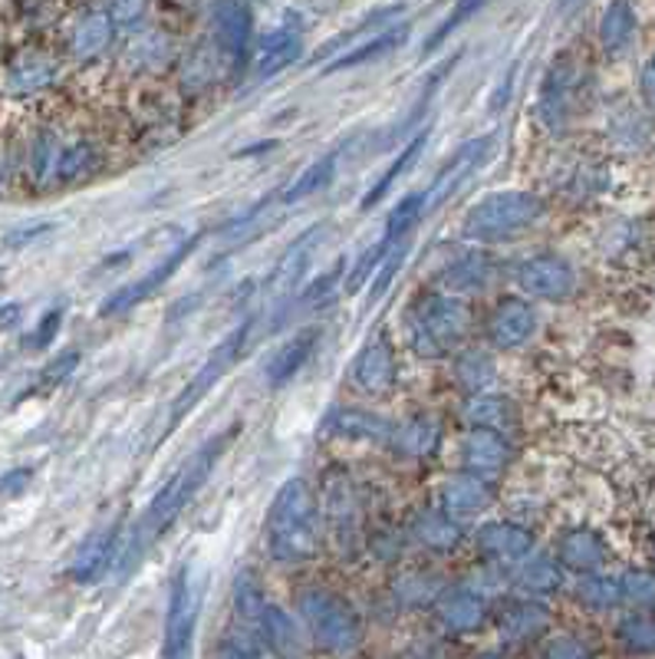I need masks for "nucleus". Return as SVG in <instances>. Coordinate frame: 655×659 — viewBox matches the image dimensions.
Returning a JSON list of instances; mask_svg holds the SVG:
<instances>
[{
  "mask_svg": "<svg viewBox=\"0 0 655 659\" xmlns=\"http://www.w3.org/2000/svg\"><path fill=\"white\" fill-rule=\"evenodd\" d=\"M234 432H238V425L228 429V432H221V435H215V439H208V442H205L188 462H182V468L155 491L152 505L145 508V515H142L139 528H135L132 548L122 554V561H135V554H139L149 541L162 538V534L182 518V511L195 501V495H198V491L205 488V482L211 478V472H215L218 458L225 455L228 442L234 439Z\"/></svg>",
  "mask_w": 655,
  "mask_h": 659,
  "instance_id": "obj_1",
  "label": "nucleus"
},
{
  "mask_svg": "<svg viewBox=\"0 0 655 659\" xmlns=\"http://www.w3.org/2000/svg\"><path fill=\"white\" fill-rule=\"evenodd\" d=\"M320 505L304 478H287L264 518V541L277 564H304L320 551Z\"/></svg>",
  "mask_w": 655,
  "mask_h": 659,
  "instance_id": "obj_2",
  "label": "nucleus"
},
{
  "mask_svg": "<svg viewBox=\"0 0 655 659\" xmlns=\"http://www.w3.org/2000/svg\"><path fill=\"white\" fill-rule=\"evenodd\" d=\"M544 212H547L544 198L531 188L491 192L468 208V215L461 222V235L474 245L514 241L517 235L531 231L544 218Z\"/></svg>",
  "mask_w": 655,
  "mask_h": 659,
  "instance_id": "obj_3",
  "label": "nucleus"
},
{
  "mask_svg": "<svg viewBox=\"0 0 655 659\" xmlns=\"http://www.w3.org/2000/svg\"><path fill=\"white\" fill-rule=\"evenodd\" d=\"M471 330V307L461 294H422L405 314L408 346L425 359H441L465 343Z\"/></svg>",
  "mask_w": 655,
  "mask_h": 659,
  "instance_id": "obj_4",
  "label": "nucleus"
},
{
  "mask_svg": "<svg viewBox=\"0 0 655 659\" xmlns=\"http://www.w3.org/2000/svg\"><path fill=\"white\" fill-rule=\"evenodd\" d=\"M297 611L310 630V637L317 640V647H324L329 653H349L359 647L362 640V627L356 611L327 587H307L297 594Z\"/></svg>",
  "mask_w": 655,
  "mask_h": 659,
  "instance_id": "obj_5",
  "label": "nucleus"
},
{
  "mask_svg": "<svg viewBox=\"0 0 655 659\" xmlns=\"http://www.w3.org/2000/svg\"><path fill=\"white\" fill-rule=\"evenodd\" d=\"M201 594H205V574L195 564H182L168 591L162 657L178 659L192 653V640H195V627L201 614Z\"/></svg>",
  "mask_w": 655,
  "mask_h": 659,
  "instance_id": "obj_6",
  "label": "nucleus"
},
{
  "mask_svg": "<svg viewBox=\"0 0 655 659\" xmlns=\"http://www.w3.org/2000/svg\"><path fill=\"white\" fill-rule=\"evenodd\" d=\"M248 333H251V321H244L241 327H234L211 353H208V359L198 366V372L188 379V386L178 392V399L172 402V412H168V429H165V435H172L175 429H178V422L221 382V376L234 366V359L241 356V349H244V343H248ZM162 435V439H165Z\"/></svg>",
  "mask_w": 655,
  "mask_h": 659,
  "instance_id": "obj_7",
  "label": "nucleus"
},
{
  "mask_svg": "<svg viewBox=\"0 0 655 659\" xmlns=\"http://www.w3.org/2000/svg\"><path fill=\"white\" fill-rule=\"evenodd\" d=\"M346 478L349 475L342 472L327 475L324 491H320V515H324V531L329 534L332 548L352 558L362 538V521H359V498Z\"/></svg>",
  "mask_w": 655,
  "mask_h": 659,
  "instance_id": "obj_8",
  "label": "nucleus"
},
{
  "mask_svg": "<svg viewBox=\"0 0 655 659\" xmlns=\"http://www.w3.org/2000/svg\"><path fill=\"white\" fill-rule=\"evenodd\" d=\"M198 248V235H192V238H185V241H178L152 271H145L139 281H132V284H125L122 291H116L102 307H99V314L102 317H112V314H122V311H129V307H135V304H142V301H149L159 288H165L172 278H175V271L188 261V255Z\"/></svg>",
  "mask_w": 655,
  "mask_h": 659,
  "instance_id": "obj_9",
  "label": "nucleus"
},
{
  "mask_svg": "<svg viewBox=\"0 0 655 659\" xmlns=\"http://www.w3.org/2000/svg\"><path fill=\"white\" fill-rule=\"evenodd\" d=\"M517 284L537 301H567L577 291V271L560 255H534L517 268Z\"/></svg>",
  "mask_w": 655,
  "mask_h": 659,
  "instance_id": "obj_10",
  "label": "nucleus"
},
{
  "mask_svg": "<svg viewBox=\"0 0 655 659\" xmlns=\"http://www.w3.org/2000/svg\"><path fill=\"white\" fill-rule=\"evenodd\" d=\"M211 33L218 43V53L241 66L248 60L251 50V36H254V17L248 0H215L211 3Z\"/></svg>",
  "mask_w": 655,
  "mask_h": 659,
  "instance_id": "obj_11",
  "label": "nucleus"
},
{
  "mask_svg": "<svg viewBox=\"0 0 655 659\" xmlns=\"http://www.w3.org/2000/svg\"><path fill=\"white\" fill-rule=\"evenodd\" d=\"M324 231H327V225L307 228V231L277 258V264H274V271H271V278H268V284H264V294H268L271 301H291V298L297 294V288H301V281H304V274H307V268H310V261H314V255H317V248H320V241H324Z\"/></svg>",
  "mask_w": 655,
  "mask_h": 659,
  "instance_id": "obj_12",
  "label": "nucleus"
},
{
  "mask_svg": "<svg viewBox=\"0 0 655 659\" xmlns=\"http://www.w3.org/2000/svg\"><path fill=\"white\" fill-rule=\"evenodd\" d=\"M349 379L365 396H385L395 386V349L385 333H375L362 343L349 366Z\"/></svg>",
  "mask_w": 655,
  "mask_h": 659,
  "instance_id": "obj_13",
  "label": "nucleus"
},
{
  "mask_svg": "<svg viewBox=\"0 0 655 659\" xmlns=\"http://www.w3.org/2000/svg\"><path fill=\"white\" fill-rule=\"evenodd\" d=\"M491 149H494V136H478V139H468L445 165H441V172L435 175V182L425 188V198H428V212L432 208H438L441 202H448L455 192H458V185L461 182H468L484 162H488V155H491Z\"/></svg>",
  "mask_w": 655,
  "mask_h": 659,
  "instance_id": "obj_14",
  "label": "nucleus"
},
{
  "mask_svg": "<svg viewBox=\"0 0 655 659\" xmlns=\"http://www.w3.org/2000/svg\"><path fill=\"white\" fill-rule=\"evenodd\" d=\"M432 611L448 637H468L481 630L488 620V601L471 587H445Z\"/></svg>",
  "mask_w": 655,
  "mask_h": 659,
  "instance_id": "obj_15",
  "label": "nucleus"
},
{
  "mask_svg": "<svg viewBox=\"0 0 655 659\" xmlns=\"http://www.w3.org/2000/svg\"><path fill=\"white\" fill-rule=\"evenodd\" d=\"M112 36H116L112 13L106 7H89V10H83L69 23V30H66V53L76 63H92V60H99L112 46Z\"/></svg>",
  "mask_w": 655,
  "mask_h": 659,
  "instance_id": "obj_16",
  "label": "nucleus"
},
{
  "mask_svg": "<svg viewBox=\"0 0 655 659\" xmlns=\"http://www.w3.org/2000/svg\"><path fill=\"white\" fill-rule=\"evenodd\" d=\"M59 79V63L46 50H20L3 69V89L10 96H36Z\"/></svg>",
  "mask_w": 655,
  "mask_h": 659,
  "instance_id": "obj_17",
  "label": "nucleus"
},
{
  "mask_svg": "<svg viewBox=\"0 0 655 659\" xmlns=\"http://www.w3.org/2000/svg\"><path fill=\"white\" fill-rule=\"evenodd\" d=\"M534 330H537V314H534L531 301H524V298L498 301L484 324L488 343L494 349H517L534 336Z\"/></svg>",
  "mask_w": 655,
  "mask_h": 659,
  "instance_id": "obj_18",
  "label": "nucleus"
},
{
  "mask_svg": "<svg viewBox=\"0 0 655 659\" xmlns=\"http://www.w3.org/2000/svg\"><path fill=\"white\" fill-rule=\"evenodd\" d=\"M474 548L491 564H521L534 551V534L514 521H488L478 528Z\"/></svg>",
  "mask_w": 655,
  "mask_h": 659,
  "instance_id": "obj_19",
  "label": "nucleus"
},
{
  "mask_svg": "<svg viewBox=\"0 0 655 659\" xmlns=\"http://www.w3.org/2000/svg\"><path fill=\"white\" fill-rule=\"evenodd\" d=\"M577 93H580V69L570 60H560L550 66L544 89H541V102H537V116L550 126L560 129L577 106Z\"/></svg>",
  "mask_w": 655,
  "mask_h": 659,
  "instance_id": "obj_20",
  "label": "nucleus"
},
{
  "mask_svg": "<svg viewBox=\"0 0 655 659\" xmlns=\"http://www.w3.org/2000/svg\"><path fill=\"white\" fill-rule=\"evenodd\" d=\"M461 462L468 472H478V475H498L507 468L511 462V442L504 439V432L498 429H478V425H468L465 439H461Z\"/></svg>",
  "mask_w": 655,
  "mask_h": 659,
  "instance_id": "obj_21",
  "label": "nucleus"
},
{
  "mask_svg": "<svg viewBox=\"0 0 655 659\" xmlns=\"http://www.w3.org/2000/svg\"><path fill=\"white\" fill-rule=\"evenodd\" d=\"M441 508L451 511V515H478L484 511L491 501H494V485L488 475H478V472H461V475H451L441 482Z\"/></svg>",
  "mask_w": 655,
  "mask_h": 659,
  "instance_id": "obj_22",
  "label": "nucleus"
},
{
  "mask_svg": "<svg viewBox=\"0 0 655 659\" xmlns=\"http://www.w3.org/2000/svg\"><path fill=\"white\" fill-rule=\"evenodd\" d=\"M99 169H102V152L96 149V142L86 136L66 139V132H63V145H59V159H56V188L89 182Z\"/></svg>",
  "mask_w": 655,
  "mask_h": 659,
  "instance_id": "obj_23",
  "label": "nucleus"
},
{
  "mask_svg": "<svg viewBox=\"0 0 655 659\" xmlns=\"http://www.w3.org/2000/svg\"><path fill=\"white\" fill-rule=\"evenodd\" d=\"M557 561L577 574L600 571L607 561V541L593 528H570L557 541Z\"/></svg>",
  "mask_w": 655,
  "mask_h": 659,
  "instance_id": "obj_24",
  "label": "nucleus"
},
{
  "mask_svg": "<svg viewBox=\"0 0 655 659\" xmlns=\"http://www.w3.org/2000/svg\"><path fill=\"white\" fill-rule=\"evenodd\" d=\"M550 627V614L544 604L537 601H514L501 611L498 617V630H501V640L507 644H534L547 634Z\"/></svg>",
  "mask_w": 655,
  "mask_h": 659,
  "instance_id": "obj_25",
  "label": "nucleus"
},
{
  "mask_svg": "<svg viewBox=\"0 0 655 659\" xmlns=\"http://www.w3.org/2000/svg\"><path fill=\"white\" fill-rule=\"evenodd\" d=\"M412 538L432 551V554H448L455 551L461 541H465V528L458 525V518L445 508H432V511H422L412 525Z\"/></svg>",
  "mask_w": 655,
  "mask_h": 659,
  "instance_id": "obj_26",
  "label": "nucleus"
},
{
  "mask_svg": "<svg viewBox=\"0 0 655 659\" xmlns=\"http://www.w3.org/2000/svg\"><path fill=\"white\" fill-rule=\"evenodd\" d=\"M317 339H320V330L310 327V330H301V333H294L284 346H277L274 349V356L268 359V382L274 386V389H281V386H287L301 369H304V363L310 359V353H314V346H317Z\"/></svg>",
  "mask_w": 655,
  "mask_h": 659,
  "instance_id": "obj_27",
  "label": "nucleus"
},
{
  "mask_svg": "<svg viewBox=\"0 0 655 659\" xmlns=\"http://www.w3.org/2000/svg\"><path fill=\"white\" fill-rule=\"evenodd\" d=\"M304 53V43L294 30H271L258 50H254V79H264V76H277L281 69L294 66Z\"/></svg>",
  "mask_w": 655,
  "mask_h": 659,
  "instance_id": "obj_28",
  "label": "nucleus"
},
{
  "mask_svg": "<svg viewBox=\"0 0 655 659\" xmlns=\"http://www.w3.org/2000/svg\"><path fill=\"white\" fill-rule=\"evenodd\" d=\"M116 541H119L116 528H102V531L89 534V538L83 541V548L76 551V558H73L69 577H73L76 584H92V581H99L102 571H106V568L112 564V558H116Z\"/></svg>",
  "mask_w": 655,
  "mask_h": 659,
  "instance_id": "obj_29",
  "label": "nucleus"
},
{
  "mask_svg": "<svg viewBox=\"0 0 655 659\" xmlns=\"http://www.w3.org/2000/svg\"><path fill=\"white\" fill-rule=\"evenodd\" d=\"M640 20L630 0H610L600 17V46L607 56H623L636 40Z\"/></svg>",
  "mask_w": 655,
  "mask_h": 659,
  "instance_id": "obj_30",
  "label": "nucleus"
},
{
  "mask_svg": "<svg viewBox=\"0 0 655 659\" xmlns=\"http://www.w3.org/2000/svg\"><path fill=\"white\" fill-rule=\"evenodd\" d=\"M408 40V23H392V26H382L372 33V40L352 46L349 53H342L339 60H332L327 66V73H339V69H352V66H362V63H372V60H382L389 53H395L402 43Z\"/></svg>",
  "mask_w": 655,
  "mask_h": 659,
  "instance_id": "obj_31",
  "label": "nucleus"
},
{
  "mask_svg": "<svg viewBox=\"0 0 655 659\" xmlns=\"http://www.w3.org/2000/svg\"><path fill=\"white\" fill-rule=\"evenodd\" d=\"M392 449L408 458H428L441 442V425L432 415H412L392 429Z\"/></svg>",
  "mask_w": 655,
  "mask_h": 659,
  "instance_id": "obj_32",
  "label": "nucleus"
},
{
  "mask_svg": "<svg viewBox=\"0 0 655 659\" xmlns=\"http://www.w3.org/2000/svg\"><path fill=\"white\" fill-rule=\"evenodd\" d=\"M392 429L382 415H372L365 409H336L327 419L329 435L339 439H362V442H389Z\"/></svg>",
  "mask_w": 655,
  "mask_h": 659,
  "instance_id": "obj_33",
  "label": "nucleus"
},
{
  "mask_svg": "<svg viewBox=\"0 0 655 659\" xmlns=\"http://www.w3.org/2000/svg\"><path fill=\"white\" fill-rule=\"evenodd\" d=\"M514 406L511 399L504 396H491L488 389L484 392H471L465 402H461V422L465 425H478V429H498V432H507L514 425Z\"/></svg>",
  "mask_w": 655,
  "mask_h": 659,
  "instance_id": "obj_34",
  "label": "nucleus"
},
{
  "mask_svg": "<svg viewBox=\"0 0 655 659\" xmlns=\"http://www.w3.org/2000/svg\"><path fill=\"white\" fill-rule=\"evenodd\" d=\"M491 274H494L491 261L478 251H468L441 271V284H445V291L468 298V294L484 291L491 284Z\"/></svg>",
  "mask_w": 655,
  "mask_h": 659,
  "instance_id": "obj_35",
  "label": "nucleus"
},
{
  "mask_svg": "<svg viewBox=\"0 0 655 659\" xmlns=\"http://www.w3.org/2000/svg\"><path fill=\"white\" fill-rule=\"evenodd\" d=\"M425 145H428V129H418V132L412 136V142H408V145H405V149H402V152L392 159V165H389V169H385V172L375 179V185H372V188L362 195L359 208H362V212L375 208V205H379V202H382V198H385V195L395 188V182H399V179H402V175H405V172L415 165V159L422 155V149H425Z\"/></svg>",
  "mask_w": 655,
  "mask_h": 659,
  "instance_id": "obj_36",
  "label": "nucleus"
},
{
  "mask_svg": "<svg viewBox=\"0 0 655 659\" xmlns=\"http://www.w3.org/2000/svg\"><path fill=\"white\" fill-rule=\"evenodd\" d=\"M564 587V564L557 558H531L517 571V591L527 597H550Z\"/></svg>",
  "mask_w": 655,
  "mask_h": 659,
  "instance_id": "obj_37",
  "label": "nucleus"
},
{
  "mask_svg": "<svg viewBox=\"0 0 655 659\" xmlns=\"http://www.w3.org/2000/svg\"><path fill=\"white\" fill-rule=\"evenodd\" d=\"M392 591L402 607H432L445 587H441V577L432 571H402L392 581Z\"/></svg>",
  "mask_w": 655,
  "mask_h": 659,
  "instance_id": "obj_38",
  "label": "nucleus"
},
{
  "mask_svg": "<svg viewBox=\"0 0 655 659\" xmlns=\"http://www.w3.org/2000/svg\"><path fill=\"white\" fill-rule=\"evenodd\" d=\"M494 372H498V366H494V359H491L488 349H465L455 359V382L468 396L471 392H484L494 382Z\"/></svg>",
  "mask_w": 655,
  "mask_h": 659,
  "instance_id": "obj_39",
  "label": "nucleus"
},
{
  "mask_svg": "<svg viewBox=\"0 0 655 659\" xmlns=\"http://www.w3.org/2000/svg\"><path fill=\"white\" fill-rule=\"evenodd\" d=\"M254 630L268 640L271 653H291V650H297V640H301L297 637V624L277 604H268V611H264V617H261V624Z\"/></svg>",
  "mask_w": 655,
  "mask_h": 659,
  "instance_id": "obj_40",
  "label": "nucleus"
},
{
  "mask_svg": "<svg viewBox=\"0 0 655 659\" xmlns=\"http://www.w3.org/2000/svg\"><path fill=\"white\" fill-rule=\"evenodd\" d=\"M577 597H580V604H583V607H590V611L603 614V611H613V607H620V604H623V584H620L616 577H603V574L590 571V574L580 581V587H577Z\"/></svg>",
  "mask_w": 655,
  "mask_h": 659,
  "instance_id": "obj_41",
  "label": "nucleus"
},
{
  "mask_svg": "<svg viewBox=\"0 0 655 659\" xmlns=\"http://www.w3.org/2000/svg\"><path fill=\"white\" fill-rule=\"evenodd\" d=\"M332 175H336V152H329V155H324V159L310 162V165L294 179V185L284 192V202L294 205V202H304V198L324 192V188H329Z\"/></svg>",
  "mask_w": 655,
  "mask_h": 659,
  "instance_id": "obj_42",
  "label": "nucleus"
},
{
  "mask_svg": "<svg viewBox=\"0 0 655 659\" xmlns=\"http://www.w3.org/2000/svg\"><path fill=\"white\" fill-rule=\"evenodd\" d=\"M392 248H395V245H392L385 235H379L375 245H369V248L352 261V268H349V274H346V281H342V291H346V294H359L362 284L382 268V261H385V255H389Z\"/></svg>",
  "mask_w": 655,
  "mask_h": 659,
  "instance_id": "obj_43",
  "label": "nucleus"
},
{
  "mask_svg": "<svg viewBox=\"0 0 655 659\" xmlns=\"http://www.w3.org/2000/svg\"><path fill=\"white\" fill-rule=\"evenodd\" d=\"M268 597H264V591H261V584L251 577V574H238L234 577V607H238V617L241 620H248L251 627H258L261 624V617H264V611H268Z\"/></svg>",
  "mask_w": 655,
  "mask_h": 659,
  "instance_id": "obj_44",
  "label": "nucleus"
},
{
  "mask_svg": "<svg viewBox=\"0 0 655 659\" xmlns=\"http://www.w3.org/2000/svg\"><path fill=\"white\" fill-rule=\"evenodd\" d=\"M620 640H623L630 650L653 653L655 650V617H649L646 611H640V614H630V617L620 624Z\"/></svg>",
  "mask_w": 655,
  "mask_h": 659,
  "instance_id": "obj_45",
  "label": "nucleus"
},
{
  "mask_svg": "<svg viewBox=\"0 0 655 659\" xmlns=\"http://www.w3.org/2000/svg\"><path fill=\"white\" fill-rule=\"evenodd\" d=\"M484 3H488V0H455L451 13H448V17H445V20L435 26V33L425 40V53L438 50V46H441V43H445V40H448V36H451V33H455L461 23H468V20H471V17H474V13H478Z\"/></svg>",
  "mask_w": 655,
  "mask_h": 659,
  "instance_id": "obj_46",
  "label": "nucleus"
},
{
  "mask_svg": "<svg viewBox=\"0 0 655 659\" xmlns=\"http://www.w3.org/2000/svg\"><path fill=\"white\" fill-rule=\"evenodd\" d=\"M623 584V601L633 604L636 611H649L655 607V577L646 571H630L620 577Z\"/></svg>",
  "mask_w": 655,
  "mask_h": 659,
  "instance_id": "obj_47",
  "label": "nucleus"
},
{
  "mask_svg": "<svg viewBox=\"0 0 655 659\" xmlns=\"http://www.w3.org/2000/svg\"><path fill=\"white\" fill-rule=\"evenodd\" d=\"M221 653L225 657H268L271 647H268V640L261 634H248L244 630V634H228Z\"/></svg>",
  "mask_w": 655,
  "mask_h": 659,
  "instance_id": "obj_48",
  "label": "nucleus"
},
{
  "mask_svg": "<svg viewBox=\"0 0 655 659\" xmlns=\"http://www.w3.org/2000/svg\"><path fill=\"white\" fill-rule=\"evenodd\" d=\"M106 10L112 13L116 26H135L149 13V0H109Z\"/></svg>",
  "mask_w": 655,
  "mask_h": 659,
  "instance_id": "obj_49",
  "label": "nucleus"
},
{
  "mask_svg": "<svg viewBox=\"0 0 655 659\" xmlns=\"http://www.w3.org/2000/svg\"><path fill=\"white\" fill-rule=\"evenodd\" d=\"M20 10H23V17L46 23V20L59 17V0H20Z\"/></svg>",
  "mask_w": 655,
  "mask_h": 659,
  "instance_id": "obj_50",
  "label": "nucleus"
},
{
  "mask_svg": "<svg viewBox=\"0 0 655 659\" xmlns=\"http://www.w3.org/2000/svg\"><path fill=\"white\" fill-rule=\"evenodd\" d=\"M76 363H79V353H63V356H56V359L43 369V379H46V382H59V379H66V376L76 369Z\"/></svg>",
  "mask_w": 655,
  "mask_h": 659,
  "instance_id": "obj_51",
  "label": "nucleus"
},
{
  "mask_svg": "<svg viewBox=\"0 0 655 659\" xmlns=\"http://www.w3.org/2000/svg\"><path fill=\"white\" fill-rule=\"evenodd\" d=\"M547 657L554 659H567V657H590V650L583 647V644H574V637H557L547 650H544Z\"/></svg>",
  "mask_w": 655,
  "mask_h": 659,
  "instance_id": "obj_52",
  "label": "nucleus"
},
{
  "mask_svg": "<svg viewBox=\"0 0 655 659\" xmlns=\"http://www.w3.org/2000/svg\"><path fill=\"white\" fill-rule=\"evenodd\" d=\"M640 93H643L646 109L655 112V53L646 60V66H643V73H640Z\"/></svg>",
  "mask_w": 655,
  "mask_h": 659,
  "instance_id": "obj_53",
  "label": "nucleus"
},
{
  "mask_svg": "<svg viewBox=\"0 0 655 659\" xmlns=\"http://www.w3.org/2000/svg\"><path fill=\"white\" fill-rule=\"evenodd\" d=\"M59 321H63V311H50V314H43L40 327H36V333H33V346H46V343L56 336Z\"/></svg>",
  "mask_w": 655,
  "mask_h": 659,
  "instance_id": "obj_54",
  "label": "nucleus"
},
{
  "mask_svg": "<svg viewBox=\"0 0 655 659\" xmlns=\"http://www.w3.org/2000/svg\"><path fill=\"white\" fill-rule=\"evenodd\" d=\"M30 468H13V472H7L3 478H0V495H17V491H23L26 485H30Z\"/></svg>",
  "mask_w": 655,
  "mask_h": 659,
  "instance_id": "obj_55",
  "label": "nucleus"
},
{
  "mask_svg": "<svg viewBox=\"0 0 655 659\" xmlns=\"http://www.w3.org/2000/svg\"><path fill=\"white\" fill-rule=\"evenodd\" d=\"M53 225H33V228H20V231H10L7 235V245L10 248H20V245H30L33 238H43Z\"/></svg>",
  "mask_w": 655,
  "mask_h": 659,
  "instance_id": "obj_56",
  "label": "nucleus"
},
{
  "mask_svg": "<svg viewBox=\"0 0 655 659\" xmlns=\"http://www.w3.org/2000/svg\"><path fill=\"white\" fill-rule=\"evenodd\" d=\"M7 182H10V162L7 155H0V188H7Z\"/></svg>",
  "mask_w": 655,
  "mask_h": 659,
  "instance_id": "obj_57",
  "label": "nucleus"
},
{
  "mask_svg": "<svg viewBox=\"0 0 655 659\" xmlns=\"http://www.w3.org/2000/svg\"><path fill=\"white\" fill-rule=\"evenodd\" d=\"M570 3H574V0H564V7H570Z\"/></svg>",
  "mask_w": 655,
  "mask_h": 659,
  "instance_id": "obj_58",
  "label": "nucleus"
}]
</instances>
